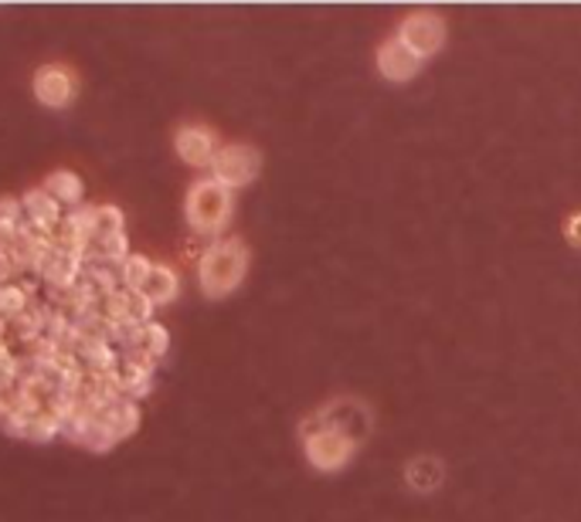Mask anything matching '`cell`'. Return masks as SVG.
Returning <instances> with one entry per match:
<instances>
[{"mask_svg":"<svg viewBox=\"0 0 581 522\" xmlns=\"http://www.w3.org/2000/svg\"><path fill=\"white\" fill-rule=\"evenodd\" d=\"M249 271V248L242 237L214 242L198 262V285L208 299H225L245 281Z\"/></svg>","mask_w":581,"mask_h":522,"instance_id":"obj_1","label":"cell"},{"mask_svg":"<svg viewBox=\"0 0 581 522\" xmlns=\"http://www.w3.org/2000/svg\"><path fill=\"white\" fill-rule=\"evenodd\" d=\"M31 88H34V99H38L41 106H49V109H65V106L75 103L78 82H75V75H72L65 65H44V68L34 72Z\"/></svg>","mask_w":581,"mask_h":522,"instance_id":"obj_6","label":"cell"},{"mask_svg":"<svg viewBox=\"0 0 581 522\" xmlns=\"http://www.w3.org/2000/svg\"><path fill=\"white\" fill-rule=\"evenodd\" d=\"M173 150H177V157H181L188 167H211L214 157H218V150H221V142H218V136L208 126L188 122V126L177 129Z\"/></svg>","mask_w":581,"mask_h":522,"instance_id":"obj_7","label":"cell"},{"mask_svg":"<svg viewBox=\"0 0 581 522\" xmlns=\"http://www.w3.org/2000/svg\"><path fill=\"white\" fill-rule=\"evenodd\" d=\"M11 363V353H8V347H4V340H0V373H4V366Z\"/></svg>","mask_w":581,"mask_h":522,"instance_id":"obj_21","label":"cell"},{"mask_svg":"<svg viewBox=\"0 0 581 522\" xmlns=\"http://www.w3.org/2000/svg\"><path fill=\"white\" fill-rule=\"evenodd\" d=\"M167 350H170V332H167L160 322L140 326L137 337H133V343H129V356H137V360H144V363H150V366H154Z\"/></svg>","mask_w":581,"mask_h":522,"instance_id":"obj_11","label":"cell"},{"mask_svg":"<svg viewBox=\"0 0 581 522\" xmlns=\"http://www.w3.org/2000/svg\"><path fill=\"white\" fill-rule=\"evenodd\" d=\"M303 451L317 471H340L357 455V438L340 427H320L313 420L303 427Z\"/></svg>","mask_w":581,"mask_h":522,"instance_id":"obj_3","label":"cell"},{"mask_svg":"<svg viewBox=\"0 0 581 522\" xmlns=\"http://www.w3.org/2000/svg\"><path fill=\"white\" fill-rule=\"evenodd\" d=\"M14 271H18V265H14L11 252H0V285H11Z\"/></svg>","mask_w":581,"mask_h":522,"instance_id":"obj_20","label":"cell"},{"mask_svg":"<svg viewBox=\"0 0 581 522\" xmlns=\"http://www.w3.org/2000/svg\"><path fill=\"white\" fill-rule=\"evenodd\" d=\"M21 207H24L28 224H31L38 234H44V237H55V227L62 224V211H59V201L49 194V190H44V187L28 190L24 201H21Z\"/></svg>","mask_w":581,"mask_h":522,"instance_id":"obj_10","label":"cell"},{"mask_svg":"<svg viewBox=\"0 0 581 522\" xmlns=\"http://www.w3.org/2000/svg\"><path fill=\"white\" fill-rule=\"evenodd\" d=\"M188 224L198 231V234H221L232 221V211H235V198L229 187H221L218 180L204 177L198 183H191L188 190Z\"/></svg>","mask_w":581,"mask_h":522,"instance_id":"obj_2","label":"cell"},{"mask_svg":"<svg viewBox=\"0 0 581 522\" xmlns=\"http://www.w3.org/2000/svg\"><path fill=\"white\" fill-rule=\"evenodd\" d=\"M21 214H24L21 201H14V198L0 201V224H21Z\"/></svg>","mask_w":581,"mask_h":522,"instance_id":"obj_18","label":"cell"},{"mask_svg":"<svg viewBox=\"0 0 581 522\" xmlns=\"http://www.w3.org/2000/svg\"><path fill=\"white\" fill-rule=\"evenodd\" d=\"M258 170H262V157L255 147H249V142H229V147L218 150L211 163V180H218L229 190H242L258 177Z\"/></svg>","mask_w":581,"mask_h":522,"instance_id":"obj_4","label":"cell"},{"mask_svg":"<svg viewBox=\"0 0 581 522\" xmlns=\"http://www.w3.org/2000/svg\"><path fill=\"white\" fill-rule=\"evenodd\" d=\"M154 271V262L144 258V255H129L123 265H119V289H129V292H140L147 278Z\"/></svg>","mask_w":581,"mask_h":522,"instance_id":"obj_16","label":"cell"},{"mask_svg":"<svg viewBox=\"0 0 581 522\" xmlns=\"http://www.w3.org/2000/svg\"><path fill=\"white\" fill-rule=\"evenodd\" d=\"M126 217L116 204H99L93 207V242H103V237H116L126 234Z\"/></svg>","mask_w":581,"mask_h":522,"instance_id":"obj_15","label":"cell"},{"mask_svg":"<svg viewBox=\"0 0 581 522\" xmlns=\"http://www.w3.org/2000/svg\"><path fill=\"white\" fill-rule=\"evenodd\" d=\"M103 420H106V427L113 432V438L119 441V438H126V435H133L140 427V411H137V401H129V397H116L103 414H99Z\"/></svg>","mask_w":581,"mask_h":522,"instance_id":"obj_13","label":"cell"},{"mask_svg":"<svg viewBox=\"0 0 581 522\" xmlns=\"http://www.w3.org/2000/svg\"><path fill=\"white\" fill-rule=\"evenodd\" d=\"M31 306H28V292L21 285H0V316L4 319H18L24 316Z\"/></svg>","mask_w":581,"mask_h":522,"instance_id":"obj_17","label":"cell"},{"mask_svg":"<svg viewBox=\"0 0 581 522\" xmlns=\"http://www.w3.org/2000/svg\"><path fill=\"white\" fill-rule=\"evenodd\" d=\"M564 237H568V245L581 248V211L564 221Z\"/></svg>","mask_w":581,"mask_h":522,"instance_id":"obj_19","label":"cell"},{"mask_svg":"<svg viewBox=\"0 0 581 522\" xmlns=\"http://www.w3.org/2000/svg\"><path fill=\"white\" fill-rule=\"evenodd\" d=\"M422 58L412 55L405 44H401L398 38H388L381 47H378V72L388 78V82H412L419 72H422Z\"/></svg>","mask_w":581,"mask_h":522,"instance_id":"obj_9","label":"cell"},{"mask_svg":"<svg viewBox=\"0 0 581 522\" xmlns=\"http://www.w3.org/2000/svg\"><path fill=\"white\" fill-rule=\"evenodd\" d=\"M398 41L409 47L412 55H419L422 62L439 55L445 44V21L432 11H419L409 14L405 21L398 24Z\"/></svg>","mask_w":581,"mask_h":522,"instance_id":"obj_5","label":"cell"},{"mask_svg":"<svg viewBox=\"0 0 581 522\" xmlns=\"http://www.w3.org/2000/svg\"><path fill=\"white\" fill-rule=\"evenodd\" d=\"M140 292L154 302V309L167 306V302H173L177 296H181V278H177V271L170 265H157L154 262V271H150V278H147V285Z\"/></svg>","mask_w":581,"mask_h":522,"instance_id":"obj_12","label":"cell"},{"mask_svg":"<svg viewBox=\"0 0 581 522\" xmlns=\"http://www.w3.org/2000/svg\"><path fill=\"white\" fill-rule=\"evenodd\" d=\"M82 265H85V258H82V255L62 252V248L52 242V248H49V255H44V262H41L38 275H41L44 281H49L52 289L65 292V289H75V285L82 281Z\"/></svg>","mask_w":581,"mask_h":522,"instance_id":"obj_8","label":"cell"},{"mask_svg":"<svg viewBox=\"0 0 581 522\" xmlns=\"http://www.w3.org/2000/svg\"><path fill=\"white\" fill-rule=\"evenodd\" d=\"M44 190L59 201V204H78L82 207V194H85V183L78 173L72 170H55L49 180H44Z\"/></svg>","mask_w":581,"mask_h":522,"instance_id":"obj_14","label":"cell"}]
</instances>
